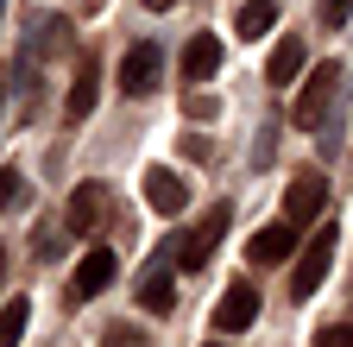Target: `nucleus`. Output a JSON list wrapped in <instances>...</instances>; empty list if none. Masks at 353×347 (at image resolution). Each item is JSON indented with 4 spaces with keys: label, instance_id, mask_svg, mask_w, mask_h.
Returning a JSON list of instances; mask_svg holds the SVG:
<instances>
[{
    "label": "nucleus",
    "instance_id": "1",
    "mask_svg": "<svg viewBox=\"0 0 353 347\" xmlns=\"http://www.w3.org/2000/svg\"><path fill=\"white\" fill-rule=\"evenodd\" d=\"M328 266H334V221H328V228H316V234L296 246L290 297H296V303H303V297H316V290H322V278H328Z\"/></svg>",
    "mask_w": 353,
    "mask_h": 347
},
{
    "label": "nucleus",
    "instance_id": "2",
    "mask_svg": "<svg viewBox=\"0 0 353 347\" xmlns=\"http://www.w3.org/2000/svg\"><path fill=\"white\" fill-rule=\"evenodd\" d=\"M334 95H341V63H322V70H309L303 95H296V126H322V114L334 108Z\"/></svg>",
    "mask_w": 353,
    "mask_h": 347
},
{
    "label": "nucleus",
    "instance_id": "3",
    "mask_svg": "<svg viewBox=\"0 0 353 347\" xmlns=\"http://www.w3.org/2000/svg\"><path fill=\"white\" fill-rule=\"evenodd\" d=\"M221 234H228V202H214V208L202 215V221L190 228V240H183V246H176V266H183V272H196V266H208V252L221 246Z\"/></svg>",
    "mask_w": 353,
    "mask_h": 347
},
{
    "label": "nucleus",
    "instance_id": "4",
    "mask_svg": "<svg viewBox=\"0 0 353 347\" xmlns=\"http://www.w3.org/2000/svg\"><path fill=\"white\" fill-rule=\"evenodd\" d=\"M296 221H284V215H278V221H265L252 240H246V259H252V266H284V259H296Z\"/></svg>",
    "mask_w": 353,
    "mask_h": 347
},
{
    "label": "nucleus",
    "instance_id": "5",
    "mask_svg": "<svg viewBox=\"0 0 353 347\" xmlns=\"http://www.w3.org/2000/svg\"><path fill=\"white\" fill-rule=\"evenodd\" d=\"M158 70H164V51L158 45H132L126 57H120V95H152L158 89Z\"/></svg>",
    "mask_w": 353,
    "mask_h": 347
},
{
    "label": "nucleus",
    "instance_id": "6",
    "mask_svg": "<svg viewBox=\"0 0 353 347\" xmlns=\"http://www.w3.org/2000/svg\"><path fill=\"white\" fill-rule=\"evenodd\" d=\"M114 272H120L114 246H88V252H82V266H76V284H70V303H88V297H101V290L114 284Z\"/></svg>",
    "mask_w": 353,
    "mask_h": 347
},
{
    "label": "nucleus",
    "instance_id": "7",
    "mask_svg": "<svg viewBox=\"0 0 353 347\" xmlns=\"http://www.w3.org/2000/svg\"><path fill=\"white\" fill-rule=\"evenodd\" d=\"M322 202H328V177H322V170H303V177L284 190V221L309 228V221L322 215Z\"/></svg>",
    "mask_w": 353,
    "mask_h": 347
},
{
    "label": "nucleus",
    "instance_id": "8",
    "mask_svg": "<svg viewBox=\"0 0 353 347\" xmlns=\"http://www.w3.org/2000/svg\"><path fill=\"white\" fill-rule=\"evenodd\" d=\"M252 316H259V284H228V297L214 303V328L240 335V328H252Z\"/></svg>",
    "mask_w": 353,
    "mask_h": 347
},
{
    "label": "nucleus",
    "instance_id": "9",
    "mask_svg": "<svg viewBox=\"0 0 353 347\" xmlns=\"http://www.w3.org/2000/svg\"><path fill=\"white\" fill-rule=\"evenodd\" d=\"M145 202H152L158 215H183V202H190V184L176 177L170 164H152V170H145Z\"/></svg>",
    "mask_w": 353,
    "mask_h": 347
},
{
    "label": "nucleus",
    "instance_id": "10",
    "mask_svg": "<svg viewBox=\"0 0 353 347\" xmlns=\"http://www.w3.org/2000/svg\"><path fill=\"white\" fill-rule=\"evenodd\" d=\"M101 215H108V184H76V196H70V208H63V221H70L76 234H95Z\"/></svg>",
    "mask_w": 353,
    "mask_h": 347
},
{
    "label": "nucleus",
    "instance_id": "11",
    "mask_svg": "<svg viewBox=\"0 0 353 347\" xmlns=\"http://www.w3.org/2000/svg\"><path fill=\"white\" fill-rule=\"evenodd\" d=\"M95 82H101V63L95 57H76V82H70V95H63V114L70 120H88V114H95Z\"/></svg>",
    "mask_w": 353,
    "mask_h": 347
},
{
    "label": "nucleus",
    "instance_id": "12",
    "mask_svg": "<svg viewBox=\"0 0 353 347\" xmlns=\"http://www.w3.org/2000/svg\"><path fill=\"white\" fill-rule=\"evenodd\" d=\"M176 70H183V82H208L221 70V38L214 32H196L190 45H183V63H176Z\"/></svg>",
    "mask_w": 353,
    "mask_h": 347
},
{
    "label": "nucleus",
    "instance_id": "13",
    "mask_svg": "<svg viewBox=\"0 0 353 347\" xmlns=\"http://www.w3.org/2000/svg\"><path fill=\"white\" fill-rule=\"evenodd\" d=\"M296 76H303V38H278V51L265 57V82H272V89H290Z\"/></svg>",
    "mask_w": 353,
    "mask_h": 347
},
{
    "label": "nucleus",
    "instance_id": "14",
    "mask_svg": "<svg viewBox=\"0 0 353 347\" xmlns=\"http://www.w3.org/2000/svg\"><path fill=\"white\" fill-rule=\"evenodd\" d=\"M272 26H278V0H246V7L234 13V32L246 38V45H252V38H265Z\"/></svg>",
    "mask_w": 353,
    "mask_h": 347
},
{
    "label": "nucleus",
    "instance_id": "15",
    "mask_svg": "<svg viewBox=\"0 0 353 347\" xmlns=\"http://www.w3.org/2000/svg\"><path fill=\"white\" fill-rule=\"evenodd\" d=\"M139 310H152V316H170V310H176V290H170V272H164V266L145 272V284H139Z\"/></svg>",
    "mask_w": 353,
    "mask_h": 347
},
{
    "label": "nucleus",
    "instance_id": "16",
    "mask_svg": "<svg viewBox=\"0 0 353 347\" xmlns=\"http://www.w3.org/2000/svg\"><path fill=\"white\" fill-rule=\"evenodd\" d=\"M26 322H32V303H26V297H13L7 310H0V347H19Z\"/></svg>",
    "mask_w": 353,
    "mask_h": 347
},
{
    "label": "nucleus",
    "instance_id": "17",
    "mask_svg": "<svg viewBox=\"0 0 353 347\" xmlns=\"http://www.w3.org/2000/svg\"><path fill=\"white\" fill-rule=\"evenodd\" d=\"M19 196H26V177L7 164V170H0V208H19Z\"/></svg>",
    "mask_w": 353,
    "mask_h": 347
},
{
    "label": "nucleus",
    "instance_id": "18",
    "mask_svg": "<svg viewBox=\"0 0 353 347\" xmlns=\"http://www.w3.org/2000/svg\"><path fill=\"white\" fill-rule=\"evenodd\" d=\"M316 13H322V26L334 32V26H347V19H353V0H316Z\"/></svg>",
    "mask_w": 353,
    "mask_h": 347
},
{
    "label": "nucleus",
    "instance_id": "19",
    "mask_svg": "<svg viewBox=\"0 0 353 347\" xmlns=\"http://www.w3.org/2000/svg\"><path fill=\"white\" fill-rule=\"evenodd\" d=\"M38 252H44V259L63 252V221H44V228H38Z\"/></svg>",
    "mask_w": 353,
    "mask_h": 347
},
{
    "label": "nucleus",
    "instance_id": "20",
    "mask_svg": "<svg viewBox=\"0 0 353 347\" xmlns=\"http://www.w3.org/2000/svg\"><path fill=\"white\" fill-rule=\"evenodd\" d=\"M316 347H353V322H341V328H322V335H316Z\"/></svg>",
    "mask_w": 353,
    "mask_h": 347
},
{
    "label": "nucleus",
    "instance_id": "21",
    "mask_svg": "<svg viewBox=\"0 0 353 347\" xmlns=\"http://www.w3.org/2000/svg\"><path fill=\"white\" fill-rule=\"evenodd\" d=\"M214 108H221L214 95H190V120H214Z\"/></svg>",
    "mask_w": 353,
    "mask_h": 347
},
{
    "label": "nucleus",
    "instance_id": "22",
    "mask_svg": "<svg viewBox=\"0 0 353 347\" xmlns=\"http://www.w3.org/2000/svg\"><path fill=\"white\" fill-rule=\"evenodd\" d=\"M101 347H145V341H132V328H108V341Z\"/></svg>",
    "mask_w": 353,
    "mask_h": 347
},
{
    "label": "nucleus",
    "instance_id": "23",
    "mask_svg": "<svg viewBox=\"0 0 353 347\" xmlns=\"http://www.w3.org/2000/svg\"><path fill=\"white\" fill-rule=\"evenodd\" d=\"M145 7H152V13H164V7H170V0H145Z\"/></svg>",
    "mask_w": 353,
    "mask_h": 347
},
{
    "label": "nucleus",
    "instance_id": "24",
    "mask_svg": "<svg viewBox=\"0 0 353 347\" xmlns=\"http://www.w3.org/2000/svg\"><path fill=\"white\" fill-rule=\"evenodd\" d=\"M0 272H7V252H0Z\"/></svg>",
    "mask_w": 353,
    "mask_h": 347
},
{
    "label": "nucleus",
    "instance_id": "25",
    "mask_svg": "<svg viewBox=\"0 0 353 347\" xmlns=\"http://www.w3.org/2000/svg\"><path fill=\"white\" fill-rule=\"evenodd\" d=\"M208 347H221V341H208Z\"/></svg>",
    "mask_w": 353,
    "mask_h": 347
}]
</instances>
